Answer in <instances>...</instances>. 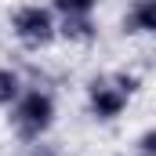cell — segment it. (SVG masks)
<instances>
[{
  "mask_svg": "<svg viewBox=\"0 0 156 156\" xmlns=\"http://www.w3.org/2000/svg\"><path fill=\"white\" fill-rule=\"evenodd\" d=\"M22 94V76L7 66H0V105H11L15 98Z\"/></svg>",
  "mask_w": 156,
  "mask_h": 156,
  "instance_id": "cell-6",
  "label": "cell"
},
{
  "mask_svg": "<svg viewBox=\"0 0 156 156\" xmlns=\"http://www.w3.org/2000/svg\"><path fill=\"white\" fill-rule=\"evenodd\" d=\"M58 15H94L98 0H51Z\"/></svg>",
  "mask_w": 156,
  "mask_h": 156,
  "instance_id": "cell-7",
  "label": "cell"
},
{
  "mask_svg": "<svg viewBox=\"0 0 156 156\" xmlns=\"http://www.w3.org/2000/svg\"><path fill=\"white\" fill-rule=\"evenodd\" d=\"M55 123V98L47 91H22L11 102V127L22 142H40Z\"/></svg>",
  "mask_w": 156,
  "mask_h": 156,
  "instance_id": "cell-1",
  "label": "cell"
},
{
  "mask_svg": "<svg viewBox=\"0 0 156 156\" xmlns=\"http://www.w3.org/2000/svg\"><path fill=\"white\" fill-rule=\"evenodd\" d=\"M138 156H156V131L153 127L138 138Z\"/></svg>",
  "mask_w": 156,
  "mask_h": 156,
  "instance_id": "cell-8",
  "label": "cell"
},
{
  "mask_svg": "<svg viewBox=\"0 0 156 156\" xmlns=\"http://www.w3.org/2000/svg\"><path fill=\"white\" fill-rule=\"evenodd\" d=\"M55 26L58 22H55L51 7H40V4H26V7H18L11 15V33H15V40L22 47H29V51H40V47H47L51 40L58 37Z\"/></svg>",
  "mask_w": 156,
  "mask_h": 156,
  "instance_id": "cell-2",
  "label": "cell"
},
{
  "mask_svg": "<svg viewBox=\"0 0 156 156\" xmlns=\"http://www.w3.org/2000/svg\"><path fill=\"white\" fill-rule=\"evenodd\" d=\"M127 102H131V94L113 76H102V80L87 83V105H91V116L94 120H116L127 109Z\"/></svg>",
  "mask_w": 156,
  "mask_h": 156,
  "instance_id": "cell-3",
  "label": "cell"
},
{
  "mask_svg": "<svg viewBox=\"0 0 156 156\" xmlns=\"http://www.w3.org/2000/svg\"><path fill=\"white\" fill-rule=\"evenodd\" d=\"M29 156H58V153L47 149V145H33V153H29Z\"/></svg>",
  "mask_w": 156,
  "mask_h": 156,
  "instance_id": "cell-9",
  "label": "cell"
},
{
  "mask_svg": "<svg viewBox=\"0 0 156 156\" xmlns=\"http://www.w3.org/2000/svg\"><path fill=\"white\" fill-rule=\"evenodd\" d=\"M127 33H156V0H134L123 18Z\"/></svg>",
  "mask_w": 156,
  "mask_h": 156,
  "instance_id": "cell-5",
  "label": "cell"
},
{
  "mask_svg": "<svg viewBox=\"0 0 156 156\" xmlns=\"http://www.w3.org/2000/svg\"><path fill=\"white\" fill-rule=\"evenodd\" d=\"M55 33L62 40H69V44H91L98 37V26H94L91 15H62V22L55 26Z\"/></svg>",
  "mask_w": 156,
  "mask_h": 156,
  "instance_id": "cell-4",
  "label": "cell"
}]
</instances>
